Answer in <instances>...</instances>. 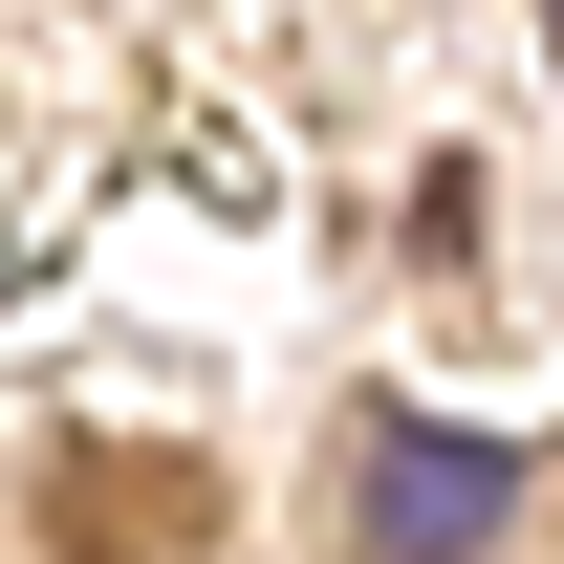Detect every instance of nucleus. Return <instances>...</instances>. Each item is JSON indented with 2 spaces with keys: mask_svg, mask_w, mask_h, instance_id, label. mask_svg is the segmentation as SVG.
I'll use <instances>...</instances> for the list:
<instances>
[{
  "mask_svg": "<svg viewBox=\"0 0 564 564\" xmlns=\"http://www.w3.org/2000/svg\"><path fill=\"white\" fill-rule=\"evenodd\" d=\"M543 44H564V0H543Z\"/></svg>",
  "mask_w": 564,
  "mask_h": 564,
  "instance_id": "obj_2",
  "label": "nucleus"
},
{
  "mask_svg": "<svg viewBox=\"0 0 564 564\" xmlns=\"http://www.w3.org/2000/svg\"><path fill=\"white\" fill-rule=\"evenodd\" d=\"M348 499H369V564H478L499 521H521V456H499V434H434V413H369Z\"/></svg>",
  "mask_w": 564,
  "mask_h": 564,
  "instance_id": "obj_1",
  "label": "nucleus"
}]
</instances>
